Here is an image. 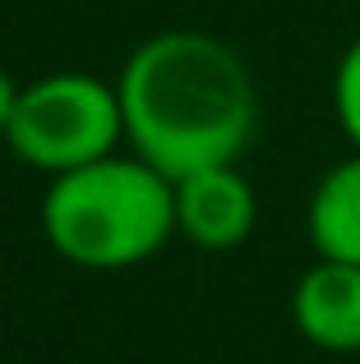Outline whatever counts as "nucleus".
<instances>
[{"label": "nucleus", "instance_id": "obj_1", "mask_svg": "<svg viewBox=\"0 0 360 364\" xmlns=\"http://www.w3.org/2000/svg\"><path fill=\"white\" fill-rule=\"evenodd\" d=\"M116 92L125 143L171 180L240 161L259 124V92L245 60L198 28H166L139 42Z\"/></svg>", "mask_w": 360, "mask_h": 364}, {"label": "nucleus", "instance_id": "obj_2", "mask_svg": "<svg viewBox=\"0 0 360 364\" xmlns=\"http://www.w3.org/2000/svg\"><path fill=\"white\" fill-rule=\"evenodd\" d=\"M42 231L74 267L116 272L148 263L176 235V180L139 152H107L51 176L42 194Z\"/></svg>", "mask_w": 360, "mask_h": 364}, {"label": "nucleus", "instance_id": "obj_3", "mask_svg": "<svg viewBox=\"0 0 360 364\" xmlns=\"http://www.w3.org/2000/svg\"><path fill=\"white\" fill-rule=\"evenodd\" d=\"M125 139L116 83H102L83 70H60L18 88L14 116L5 124V143L18 161L60 176L116 152Z\"/></svg>", "mask_w": 360, "mask_h": 364}, {"label": "nucleus", "instance_id": "obj_4", "mask_svg": "<svg viewBox=\"0 0 360 364\" xmlns=\"http://www.w3.org/2000/svg\"><path fill=\"white\" fill-rule=\"evenodd\" d=\"M254 222H259V198L235 161L176 180V231L189 245L222 254L250 240Z\"/></svg>", "mask_w": 360, "mask_h": 364}, {"label": "nucleus", "instance_id": "obj_5", "mask_svg": "<svg viewBox=\"0 0 360 364\" xmlns=\"http://www.w3.org/2000/svg\"><path fill=\"white\" fill-rule=\"evenodd\" d=\"M291 323L314 350L360 355V263L314 258L291 291Z\"/></svg>", "mask_w": 360, "mask_h": 364}, {"label": "nucleus", "instance_id": "obj_6", "mask_svg": "<svg viewBox=\"0 0 360 364\" xmlns=\"http://www.w3.org/2000/svg\"><path fill=\"white\" fill-rule=\"evenodd\" d=\"M305 231L319 258L360 263V148L319 176L305 208Z\"/></svg>", "mask_w": 360, "mask_h": 364}, {"label": "nucleus", "instance_id": "obj_7", "mask_svg": "<svg viewBox=\"0 0 360 364\" xmlns=\"http://www.w3.org/2000/svg\"><path fill=\"white\" fill-rule=\"evenodd\" d=\"M333 116L351 139V148H360V37L342 51L333 70Z\"/></svg>", "mask_w": 360, "mask_h": 364}, {"label": "nucleus", "instance_id": "obj_8", "mask_svg": "<svg viewBox=\"0 0 360 364\" xmlns=\"http://www.w3.org/2000/svg\"><path fill=\"white\" fill-rule=\"evenodd\" d=\"M14 102H18V83L9 79L5 70H0V134H5V124H9V116H14Z\"/></svg>", "mask_w": 360, "mask_h": 364}]
</instances>
